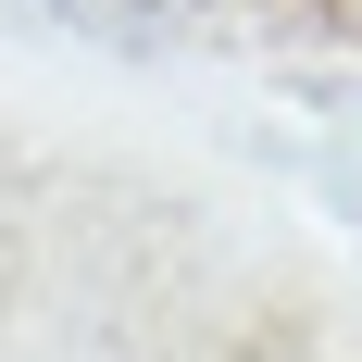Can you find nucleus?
<instances>
[{
  "label": "nucleus",
  "mask_w": 362,
  "mask_h": 362,
  "mask_svg": "<svg viewBox=\"0 0 362 362\" xmlns=\"http://www.w3.org/2000/svg\"><path fill=\"white\" fill-rule=\"evenodd\" d=\"M63 13H75L88 37H112V50H163V37H175V25H200L213 0H63Z\"/></svg>",
  "instance_id": "1"
}]
</instances>
